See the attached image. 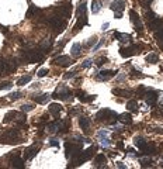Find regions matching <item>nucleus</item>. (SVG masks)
Returning <instances> with one entry per match:
<instances>
[{
  "instance_id": "9b49d317",
  "label": "nucleus",
  "mask_w": 163,
  "mask_h": 169,
  "mask_svg": "<svg viewBox=\"0 0 163 169\" xmlns=\"http://www.w3.org/2000/svg\"><path fill=\"white\" fill-rule=\"evenodd\" d=\"M146 61L150 62V64H156V62H157V55H156V54H149V55L146 56Z\"/></svg>"
},
{
  "instance_id": "4be33fe9",
  "label": "nucleus",
  "mask_w": 163,
  "mask_h": 169,
  "mask_svg": "<svg viewBox=\"0 0 163 169\" xmlns=\"http://www.w3.org/2000/svg\"><path fill=\"white\" fill-rule=\"evenodd\" d=\"M160 103H163V97H162V99H160Z\"/></svg>"
},
{
  "instance_id": "423d86ee",
  "label": "nucleus",
  "mask_w": 163,
  "mask_h": 169,
  "mask_svg": "<svg viewBox=\"0 0 163 169\" xmlns=\"http://www.w3.org/2000/svg\"><path fill=\"white\" fill-rule=\"evenodd\" d=\"M59 111H61V106H59V104H55V103H54V104L49 106V113H51V114L56 116Z\"/></svg>"
},
{
  "instance_id": "f03ea898",
  "label": "nucleus",
  "mask_w": 163,
  "mask_h": 169,
  "mask_svg": "<svg viewBox=\"0 0 163 169\" xmlns=\"http://www.w3.org/2000/svg\"><path fill=\"white\" fill-rule=\"evenodd\" d=\"M156 100H157V96H156L155 92H150V93L146 95V103L149 106H153L156 103Z\"/></svg>"
},
{
  "instance_id": "1a4fd4ad",
  "label": "nucleus",
  "mask_w": 163,
  "mask_h": 169,
  "mask_svg": "<svg viewBox=\"0 0 163 169\" xmlns=\"http://www.w3.org/2000/svg\"><path fill=\"white\" fill-rule=\"evenodd\" d=\"M127 107L130 109L131 111H137V110H138V103H137L135 100H131V102H128Z\"/></svg>"
},
{
  "instance_id": "9d476101",
  "label": "nucleus",
  "mask_w": 163,
  "mask_h": 169,
  "mask_svg": "<svg viewBox=\"0 0 163 169\" xmlns=\"http://www.w3.org/2000/svg\"><path fill=\"white\" fill-rule=\"evenodd\" d=\"M80 44H73V47H72V55L73 56H77L79 54H80Z\"/></svg>"
},
{
  "instance_id": "4468645a",
  "label": "nucleus",
  "mask_w": 163,
  "mask_h": 169,
  "mask_svg": "<svg viewBox=\"0 0 163 169\" xmlns=\"http://www.w3.org/2000/svg\"><path fill=\"white\" fill-rule=\"evenodd\" d=\"M120 120L122 123H131V114H121L120 116Z\"/></svg>"
},
{
  "instance_id": "20e7f679",
  "label": "nucleus",
  "mask_w": 163,
  "mask_h": 169,
  "mask_svg": "<svg viewBox=\"0 0 163 169\" xmlns=\"http://www.w3.org/2000/svg\"><path fill=\"white\" fill-rule=\"evenodd\" d=\"M100 8H101V3H100L98 0H93V1H91V11H93V13H98Z\"/></svg>"
},
{
  "instance_id": "ddd939ff",
  "label": "nucleus",
  "mask_w": 163,
  "mask_h": 169,
  "mask_svg": "<svg viewBox=\"0 0 163 169\" xmlns=\"http://www.w3.org/2000/svg\"><path fill=\"white\" fill-rule=\"evenodd\" d=\"M31 81V76H23L20 81L17 82V85H20V86H23L24 83H28V82Z\"/></svg>"
},
{
  "instance_id": "f8f14e48",
  "label": "nucleus",
  "mask_w": 163,
  "mask_h": 169,
  "mask_svg": "<svg viewBox=\"0 0 163 169\" xmlns=\"http://www.w3.org/2000/svg\"><path fill=\"white\" fill-rule=\"evenodd\" d=\"M38 103H45L47 100H48V95H40V96H35L34 97Z\"/></svg>"
},
{
  "instance_id": "7ed1b4c3",
  "label": "nucleus",
  "mask_w": 163,
  "mask_h": 169,
  "mask_svg": "<svg viewBox=\"0 0 163 169\" xmlns=\"http://www.w3.org/2000/svg\"><path fill=\"white\" fill-rule=\"evenodd\" d=\"M113 76H114V72H113V71H101L100 75H98V78L103 79V81H107V79H110V78H113Z\"/></svg>"
},
{
  "instance_id": "412c9836",
  "label": "nucleus",
  "mask_w": 163,
  "mask_h": 169,
  "mask_svg": "<svg viewBox=\"0 0 163 169\" xmlns=\"http://www.w3.org/2000/svg\"><path fill=\"white\" fill-rule=\"evenodd\" d=\"M108 28V23H106V24H103V27H101V30L104 31V30H107Z\"/></svg>"
},
{
  "instance_id": "f3484780",
  "label": "nucleus",
  "mask_w": 163,
  "mask_h": 169,
  "mask_svg": "<svg viewBox=\"0 0 163 169\" xmlns=\"http://www.w3.org/2000/svg\"><path fill=\"white\" fill-rule=\"evenodd\" d=\"M47 73H48V71H47V69H40V71H38V73H37V75H38L40 78H42V76H45Z\"/></svg>"
},
{
  "instance_id": "39448f33",
  "label": "nucleus",
  "mask_w": 163,
  "mask_h": 169,
  "mask_svg": "<svg viewBox=\"0 0 163 169\" xmlns=\"http://www.w3.org/2000/svg\"><path fill=\"white\" fill-rule=\"evenodd\" d=\"M69 62H70V59H69L68 56H59V58H56V64L62 65V66L69 65Z\"/></svg>"
},
{
  "instance_id": "6ab92c4d",
  "label": "nucleus",
  "mask_w": 163,
  "mask_h": 169,
  "mask_svg": "<svg viewBox=\"0 0 163 169\" xmlns=\"http://www.w3.org/2000/svg\"><path fill=\"white\" fill-rule=\"evenodd\" d=\"M51 145H54V147H56V145H59V142H58V140H55V138H51V142H49Z\"/></svg>"
},
{
  "instance_id": "2eb2a0df",
  "label": "nucleus",
  "mask_w": 163,
  "mask_h": 169,
  "mask_svg": "<svg viewBox=\"0 0 163 169\" xmlns=\"http://www.w3.org/2000/svg\"><path fill=\"white\" fill-rule=\"evenodd\" d=\"M21 110H23V111H30V110H33V106L31 104H23L21 106Z\"/></svg>"
},
{
  "instance_id": "f257e3e1",
  "label": "nucleus",
  "mask_w": 163,
  "mask_h": 169,
  "mask_svg": "<svg viewBox=\"0 0 163 169\" xmlns=\"http://www.w3.org/2000/svg\"><path fill=\"white\" fill-rule=\"evenodd\" d=\"M124 7H125V3H124V1H113V3H111V8H113L114 11H117V13H121L122 10H124Z\"/></svg>"
},
{
  "instance_id": "dca6fc26",
  "label": "nucleus",
  "mask_w": 163,
  "mask_h": 169,
  "mask_svg": "<svg viewBox=\"0 0 163 169\" xmlns=\"http://www.w3.org/2000/svg\"><path fill=\"white\" fill-rule=\"evenodd\" d=\"M91 62H93L91 59H86V61H84V62L82 64V68H89L90 65H91Z\"/></svg>"
},
{
  "instance_id": "a211bd4d",
  "label": "nucleus",
  "mask_w": 163,
  "mask_h": 169,
  "mask_svg": "<svg viewBox=\"0 0 163 169\" xmlns=\"http://www.w3.org/2000/svg\"><path fill=\"white\" fill-rule=\"evenodd\" d=\"M7 69V64L4 61H0V71H6Z\"/></svg>"
},
{
  "instance_id": "0eeeda50",
  "label": "nucleus",
  "mask_w": 163,
  "mask_h": 169,
  "mask_svg": "<svg viewBox=\"0 0 163 169\" xmlns=\"http://www.w3.org/2000/svg\"><path fill=\"white\" fill-rule=\"evenodd\" d=\"M90 126V120L89 119H86V117H82L80 119V127L83 130H87Z\"/></svg>"
},
{
  "instance_id": "6e6552de",
  "label": "nucleus",
  "mask_w": 163,
  "mask_h": 169,
  "mask_svg": "<svg viewBox=\"0 0 163 169\" xmlns=\"http://www.w3.org/2000/svg\"><path fill=\"white\" fill-rule=\"evenodd\" d=\"M135 145H137L138 148H141V149H145V148H146V142H145L142 138H135Z\"/></svg>"
},
{
  "instance_id": "aec40b11",
  "label": "nucleus",
  "mask_w": 163,
  "mask_h": 169,
  "mask_svg": "<svg viewBox=\"0 0 163 169\" xmlns=\"http://www.w3.org/2000/svg\"><path fill=\"white\" fill-rule=\"evenodd\" d=\"M73 76H75V72H69V73H68V75L65 76V78H66V79H69V78H73Z\"/></svg>"
}]
</instances>
